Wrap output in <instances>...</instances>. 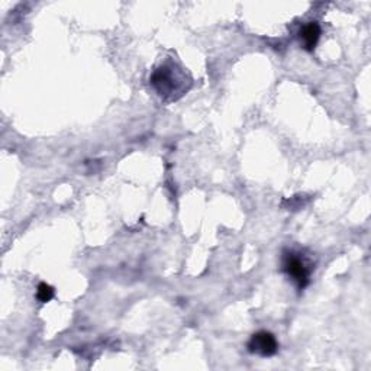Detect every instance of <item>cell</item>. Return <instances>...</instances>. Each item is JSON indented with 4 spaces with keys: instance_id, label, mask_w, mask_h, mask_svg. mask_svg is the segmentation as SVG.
Instances as JSON below:
<instances>
[{
    "instance_id": "277c9868",
    "label": "cell",
    "mask_w": 371,
    "mask_h": 371,
    "mask_svg": "<svg viewBox=\"0 0 371 371\" xmlns=\"http://www.w3.org/2000/svg\"><path fill=\"white\" fill-rule=\"evenodd\" d=\"M302 46L306 51H313L321 38V26L317 22H307L299 32Z\"/></svg>"
},
{
    "instance_id": "3957f363",
    "label": "cell",
    "mask_w": 371,
    "mask_h": 371,
    "mask_svg": "<svg viewBox=\"0 0 371 371\" xmlns=\"http://www.w3.org/2000/svg\"><path fill=\"white\" fill-rule=\"evenodd\" d=\"M247 348L251 354H257L266 358L273 357L279 351V342L272 332L258 331L249 338Z\"/></svg>"
},
{
    "instance_id": "5b68a950",
    "label": "cell",
    "mask_w": 371,
    "mask_h": 371,
    "mask_svg": "<svg viewBox=\"0 0 371 371\" xmlns=\"http://www.w3.org/2000/svg\"><path fill=\"white\" fill-rule=\"evenodd\" d=\"M36 299H38V302H41V303H48L49 300H52V297L56 296V290H54V287H51L49 285H46V283H41V285H38V287H36Z\"/></svg>"
},
{
    "instance_id": "6da1fadb",
    "label": "cell",
    "mask_w": 371,
    "mask_h": 371,
    "mask_svg": "<svg viewBox=\"0 0 371 371\" xmlns=\"http://www.w3.org/2000/svg\"><path fill=\"white\" fill-rule=\"evenodd\" d=\"M282 270L287 274L289 279H292L299 290H303L310 283L313 266L302 252L286 251L282 259Z\"/></svg>"
},
{
    "instance_id": "7a4b0ae2",
    "label": "cell",
    "mask_w": 371,
    "mask_h": 371,
    "mask_svg": "<svg viewBox=\"0 0 371 371\" xmlns=\"http://www.w3.org/2000/svg\"><path fill=\"white\" fill-rule=\"evenodd\" d=\"M151 84L155 91L162 96L174 97L176 93L183 94L184 91V77H180V73L174 70L172 64H164L154 70L151 74Z\"/></svg>"
}]
</instances>
